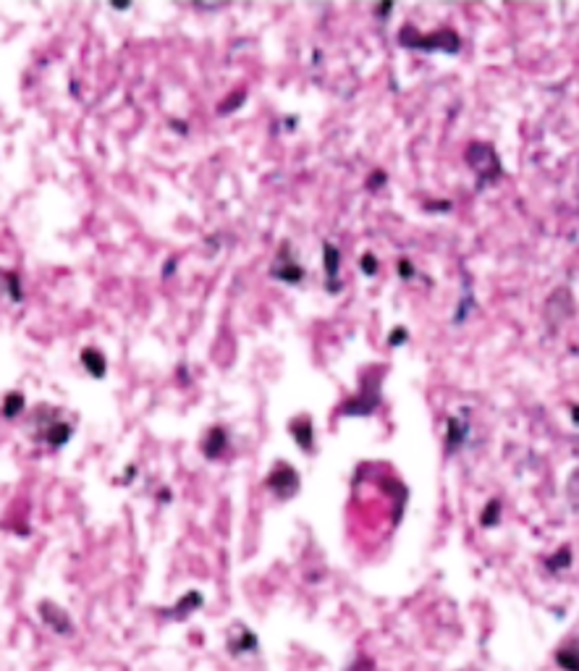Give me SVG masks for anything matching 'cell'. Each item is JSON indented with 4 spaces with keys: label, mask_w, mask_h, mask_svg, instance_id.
Segmentation results:
<instances>
[{
    "label": "cell",
    "mask_w": 579,
    "mask_h": 671,
    "mask_svg": "<svg viewBox=\"0 0 579 671\" xmlns=\"http://www.w3.org/2000/svg\"><path fill=\"white\" fill-rule=\"evenodd\" d=\"M346 671H375V661L373 658H367V656H359L357 661L349 663V669Z\"/></svg>",
    "instance_id": "obj_4"
},
{
    "label": "cell",
    "mask_w": 579,
    "mask_h": 671,
    "mask_svg": "<svg viewBox=\"0 0 579 671\" xmlns=\"http://www.w3.org/2000/svg\"><path fill=\"white\" fill-rule=\"evenodd\" d=\"M238 632H241V637H238V640H228V651L234 653V656H244V653L257 651V637L249 630H244V627H238Z\"/></svg>",
    "instance_id": "obj_2"
},
{
    "label": "cell",
    "mask_w": 579,
    "mask_h": 671,
    "mask_svg": "<svg viewBox=\"0 0 579 671\" xmlns=\"http://www.w3.org/2000/svg\"><path fill=\"white\" fill-rule=\"evenodd\" d=\"M559 666L566 671H579V648H564L559 651Z\"/></svg>",
    "instance_id": "obj_3"
},
{
    "label": "cell",
    "mask_w": 579,
    "mask_h": 671,
    "mask_svg": "<svg viewBox=\"0 0 579 671\" xmlns=\"http://www.w3.org/2000/svg\"><path fill=\"white\" fill-rule=\"evenodd\" d=\"M40 616H42V621L50 627L55 635H63V637H69L73 632V624H71V619H69V614L66 611H61L58 606H52V603H42L40 606Z\"/></svg>",
    "instance_id": "obj_1"
}]
</instances>
